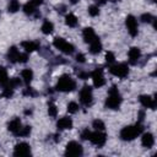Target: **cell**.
<instances>
[{
	"label": "cell",
	"instance_id": "7402d4cb",
	"mask_svg": "<svg viewBox=\"0 0 157 157\" xmlns=\"http://www.w3.org/2000/svg\"><path fill=\"white\" fill-rule=\"evenodd\" d=\"M65 23L69 27H76L77 26V17L74 13H67L65 16Z\"/></svg>",
	"mask_w": 157,
	"mask_h": 157
},
{
	"label": "cell",
	"instance_id": "74e56055",
	"mask_svg": "<svg viewBox=\"0 0 157 157\" xmlns=\"http://www.w3.org/2000/svg\"><path fill=\"white\" fill-rule=\"evenodd\" d=\"M90 136H91V131L88 129H83L81 132V139L82 140H90Z\"/></svg>",
	"mask_w": 157,
	"mask_h": 157
},
{
	"label": "cell",
	"instance_id": "7c38bea8",
	"mask_svg": "<svg viewBox=\"0 0 157 157\" xmlns=\"http://www.w3.org/2000/svg\"><path fill=\"white\" fill-rule=\"evenodd\" d=\"M128 56H129V63L132 64V65H135V64L139 61L140 56H141V50H140L137 47H132V48L129 49Z\"/></svg>",
	"mask_w": 157,
	"mask_h": 157
},
{
	"label": "cell",
	"instance_id": "ab89813d",
	"mask_svg": "<svg viewBox=\"0 0 157 157\" xmlns=\"http://www.w3.org/2000/svg\"><path fill=\"white\" fill-rule=\"evenodd\" d=\"M34 6H39V5H42L43 2H44V0H29Z\"/></svg>",
	"mask_w": 157,
	"mask_h": 157
},
{
	"label": "cell",
	"instance_id": "f1b7e54d",
	"mask_svg": "<svg viewBox=\"0 0 157 157\" xmlns=\"http://www.w3.org/2000/svg\"><path fill=\"white\" fill-rule=\"evenodd\" d=\"M92 126H93L96 130H99V131H103V130L105 129V125H104V123H103L101 119H96V120H93Z\"/></svg>",
	"mask_w": 157,
	"mask_h": 157
},
{
	"label": "cell",
	"instance_id": "9c48e42d",
	"mask_svg": "<svg viewBox=\"0 0 157 157\" xmlns=\"http://www.w3.org/2000/svg\"><path fill=\"white\" fill-rule=\"evenodd\" d=\"M125 26H126V29H128V32H129V34L131 37H135L137 34V21H136V18L132 15L126 16Z\"/></svg>",
	"mask_w": 157,
	"mask_h": 157
},
{
	"label": "cell",
	"instance_id": "1f68e13d",
	"mask_svg": "<svg viewBox=\"0 0 157 157\" xmlns=\"http://www.w3.org/2000/svg\"><path fill=\"white\" fill-rule=\"evenodd\" d=\"M77 110H78V104H77L76 102H70V103L67 104V112H69V113L74 114V113H76Z\"/></svg>",
	"mask_w": 157,
	"mask_h": 157
},
{
	"label": "cell",
	"instance_id": "603a6c76",
	"mask_svg": "<svg viewBox=\"0 0 157 157\" xmlns=\"http://www.w3.org/2000/svg\"><path fill=\"white\" fill-rule=\"evenodd\" d=\"M40 29H42V32H43L44 34H50V33L53 32V29H54V25H53L50 21L45 20V21L43 22V25H42Z\"/></svg>",
	"mask_w": 157,
	"mask_h": 157
},
{
	"label": "cell",
	"instance_id": "44dd1931",
	"mask_svg": "<svg viewBox=\"0 0 157 157\" xmlns=\"http://www.w3.org/2000/svg\"><path fill=\"white\" fill-rule=\"evenodd\" d=\"M21 76H22V78H23V82L27 83V85H29L31 81L33 80V71H32L31 69H25V70H22Z\"/></svg>",
	"mask_w": 157,
	"mask_h": 157
},
{
	"label": "cell",
	"instance_id": "4dcf8cb0",
	"mask_svg": "<svg viewBox=\"0 0 157 157\" xmlns=\"http://www.w3.org/2000/svg\"><path fill=\"white\" fill-rule=\"evenodd\" d=\"M88 15L92 16V17L98 16V15H99V9H98V6H97V5L90 6V7H88Z\"/></svg>",
	"mask_w": 157,
	"mask_h": 157
},
{
	"label": "cell",
	"instance_id": "4fadbf2b",
	"mask_svg": "<svg viewBox=\"0 0 157 157\" xmlns=\"http://www.w3.org/2000/svg\"><path fill=\"white\" fill-rule=\"evenodd\" d=\"M140 103L145 107V108H150V109H155L156 108V99L152 98L151 96H147V94H142L140 96Z\"/></svg>",
	"mask_w": 157,
	"mask_h": 157
},
{
	"label": "cell",
	"instance_id": "277c9868",
	"mask_svg": "<svg viewBox=\"0 0 157 157\" xmlns=\"http://www.w3.org/2000/svg\"><path fill=\"white\" fill-rule=\"evenodd\" d=\"M53 45H54L56 49H59L60 52H63L64 54H72V53H74V49H75L71 43L66 42V40H65L64 38H61V37L54 38Z\"/></svg>",
	"mask_w": 157,
	"mask_h": 157
},
{
	"label": "cell",
	"instance_id": "5bb4252c",
	"mask_svg": "<svg viewBox=\"0 0 157 157\" xmlns=\"http://www.w3.org/2000/svg\"><path fill=\"white\" fill-rule=\"evenodd\" d=\"M56 128L58 130H67L72 128V120L69 117H63L56 121Z\"/></svg>",
	"mask_w": 157,
	"mask_h": 157
},
{
	"label": "cell",
	"instance_id": "8fae6325",
	"mask_svg": "<svg viewBox=\"0 0 157 157\" xmlns=\"http://www.w3.org/2000/svg\"><path fill=\"white\" fill-rule=\"evenodd\" d=\"M15 156H28L31 155V146L27 142H20L13 148Z\"/></svg>",
	"mask_w": 157,
	"mask_h": 157
},
{
	"label": "cell",
	"instance_id": "d4e9b609",
	"mask_svg": "<svg viewBox=\"0 0 157 157\" xmlns=\"http://www.w3.org/2000/svg\"><path fill=\"white\" fill-rule=\"evenodd\" d=\"M20 10V2L17 0H10L9 6H7V11L11 13H15Z\"/></svg>",
	"mask_w": 157,
	"mask_h": 157
},
{
	"label": "cell",
	"instance_id": "52a82bcc",
	"mask_svg": "<svg viewBox=\"0 0 157 157\" xmlns=\"http://www.w3.org/2000/svg\"><path fill=\"white\" fill-rule=\"evenodd\" d=\"M92 98H93V94H92V88L90 86H83L80 91V101L83 105H90L92 103Z\"/></svg>",
	"mask_w": 157,
	"mask_h": 157
},
{
	"label": "cell",
	"instance_id": "7a4b0ae2",
	"mask_svg": "<svg viewBox=\"0 0 157 157\" xmlns=\"http://www.w3.org/2000/svg\"><path fill=\"white\" fill-rule=\"evenodd\" d=\"M55 88H56V91H60V92H71L76 88V82L70 75L65 74L58 78Z\"/></svg>",
	"mask_w": 157,
	"mask_h": 157
},
{
	"label": "cell",
	"instance_id": "b9f144b4",
	"mask_svg": "<svg viewBox=\"0 0 157 157\" xmlns=\"http://www.w3.org/2000/svg\"><path fill=\"white\" fill-rule=\"evenodd\" d=\"M94 1H96L98 5H104V4L107 2V0H94Z\"/></svg>",
	"mask_w": 157,
	"mask_h": 157
},
{
	"label": "cell",
	"instance_id": "ac0fdd59",
	"mask_svg": "<svg viewBox=\"0 0 157 157\" xmlns=\"http://www.w3.org/2000/svg\"><path fill=\"white\" fill-rule=\"evenodd\" d=\"M21 45L26 50V53H32L39 48V44L37 42H33V40H25L21 43Z\"/></svg>",
	"mask_w": 157,
	"mask_h": 157
},
{
	"label": "cell",
	"instance_id": "7bdbcfd3",
	"mask_svg": "<svg viewBox=\"0 0 157 157\" xmlns=\"http://www.w3.org/2000/svg\"><path fill=\"white\" fill-rule=\"evenodd\" d=\"M139 119H140V121L144 119V112H140V118H139Z\"/></svg>",
	"mask_w": 157,
	"mask_h": 157
},
{
	"label": "cell",
	"instance_id": "83f0119b",
	"mask_svg": "<svg viewBox=\"0 0 157 157\" xmlns=\"http://www.w3.org/2000/svg\"><path fill=\"white\" fill-rule=\"evenodd\" d=\"M48 114H49V117H52V118H55V117H56V114H58L56 105H55L53 102L48 103Z\"/></svg>",
	"mask_w": 157,
	"mask_h": 157
},
{
	"label": "cell",
	"instance_id": "6da1fadb",
	"mask_svg": "<svg viewBox=\"0 0 157 157\" xmlns=\"http://www.w3.org/2000/svg\"><path fill=\"white\" fill-rule=\"evenodd\" d=\"M142 131H144V126L139 121L135 125H129V126L123 128L120 130V139L124 141H131L135 137H137L139 135H141Z\"/></svg>",
	"mask_w": 157,
	"mask_h": 157
},
{
	"label": "cell",
	"instance_id": "30bf717a",
	"mask_svg": "<svg viewBox=\"0 0 157 157\" xmlns=\"http://www.w3.org/2000/svg\"><path fill=\"white\" fill-rule=\"evenodd\" d=\"M91 77H92V81H93V86L97 87V88L102 87L105 83V78H104V75H103V70L102 69H96L94 71H92Z\"/></svg>",
	"mask_w": 157,
	"mask_h": 157
},
{
	"label": "cell",
	"instance_id": "e575fe53",
	"mask_svg": "<svg viewBox=\"0 0 157 157\" xmlns=\"http://www.w3.org/2000/svg\"><path fill=\"white\" fill-rule=\"evenodd\" d=\"M140 18H141V21H142V22H145V23H146V22H147V23H150V22H152V21H153V17H152V15H151V13H144V15H141V17H140Z\"/></svg>",
	"mask_w": 157,
	"mask_h": 157
},
{
	"label": "cell",
	"instance_id": "d590c367",
	"mask_svg": "<svg viewBox=\"0 0 157 157\" xmlns=\"http://www.w3.org/2000/svg\"><path fill=\"white\" fill-rule=\"evenodd\" d=\"M27 60H28V55H27V53H23V54H18V58H17V61L18 63H22V64H25V63H27Z\"/></svg>",
	"mask_w": 157,
	"mask_h": 157
},
{
	"label": "cell",
	"instance_id": "8992f818",
	"mask_svg": "<svg viewBox=\"0 0 157 157\" xmlns=\"http://www.w3.org/2000/svg\"><path fill=\"white\" fill-rule=\"evenodd\" d=\"M83 153L82 146L76 141H70L65 148V156H81Z\"/></svg>",
	"mask_w": 157,
	"mask_h": 157
},
{
	"label": "cell",
	"instance_id": "4316f807",
	"mask_svg": "<svg viewBox=\"0 0 157 157\" xmlns=\"http://www.w3.org/2000/svg\"><path fill=\"white\" fill-rule=\"evenodd\" d=\"M31 126L29 125H26V126H21V129L18 130V132H17V136H21V137H26V136H28L29 134H31Z\"/></svg>",
	"mask_w": 157,
	"mask_h": 157
},
{
	"label": "cell",
	"instance_id": "836d02e7",
	"mask_svg": "<svg viewBox=\"0 0 157 157\" xmlns=\"http://www.w3.org/2000/svg\"><path fill=\"white\" fill-rule=\"evenodd\" d=\"M105 61L108 64H113L115 61V55L112 53V52H107L105 53Z\"/></svg>",
	"mask_w": 157,
	"mask_h": 157
},
{
	"label": "cell",
	"instance_id": "484cf974",
	"mask_svg": "<svg viewBox=\"0 0 157 157\" xmlns=\"http://www.w3.org/2000/svg\"><path fill=\"white\" fill-rule=\"evenodd\" d=\"M23 12H25L26 15H33V13L36 12V6H34L31 1H28L27 4L23 5Z\"/></svg>",
	"mask_w": 157,
	"mask_h": 157
},
{
	"label": "cell",
	"instance_id": "8d00e7d4",
	"mask_svg": "<svg viewBox=\"0 0 157 157\" xmlns=\"http://www.w3.org/2000/svg\"><path fill=\"white\" fill-rule=\"evenodd\" d=\"M23 94H25V96H29V97H34V96L37 94V92H36L33 88H31V87H27V88L23 91Z\"/></svg>",
	"mask_w": 157,
	"mask_h": 157
},
{
	"label": "cell",
	"instance_id": "ffe728a7",
	"mask_svg": "<svg viewBox=\"0 0 157 157\" xmlns=\"http://www.w3.org/2000/svg\"><path fill=\"white\" fill-rule=\"evenodd\" d=\"M18 49L16 47H10L9 50H7V59L10 63H16L17 61V58H18Z\"/></svg>",
	"mask_w": 157,
	"mask_h": 157
},
{
	"label": "cell",
	"instance_id": "2e32d148",
	"mask_svg": "<svg viewBox=\"0 0 157 157\" xmlns=\"http://www.w3.org/2000/svg\"><path fill=\"white\" fill-rule=\"evenodd\" d=\"M21 126H22V123H21L20 118H13V119L7 124V130H9V131H11L12 134L17 135L18 130L21 129Z\"/></svg>",
	"mask_w": 157,
	"mask_h": 157
},
{
	"label": "cell",
	"instance_id": "cb8c5ba5",
	"mask_svg": "<svg viewBox=\"0 0 157 157\" xmlns=\"http://www.w3.org/2000/svg\"><path fill=\"white\" fill-rule=\"evenodd\" d=\"M9 82V76H7V71L4 66H0V85L6 86Z\"/></svg>",
	"mask_w": 157,
	"mask_h": 157
},
{
	"label": "cell",
	"instance_id": "3957f363",
	"mask_svg": "<svg viewBox=\"0 0 157 157\" xmlns=\"http://www.w3.org/2000/svg\"><path fill=\"white\" fill-rule=\"evenodd\" d=\"M120 103H121V94L115 86H112L108 92V97L105 99V107L109 109H119Z\"/></svg>",
	"mask_w": 157,
	"mask_h": 157
},
{
	"label": "cell",
	"instance_id": "60d3db41",
	"mask_svg": "<svg viewBox=\"0 0 157 157\" xmlns=\"http://www.w3.org/2000/svg\"><path fill=\"white\" fill-rule=\"evenodd\" d=\"M78 76H80V78H82V80H86V78L90 76V74H88V72H81Z\"/></svg>",
	"mask_w": 157,
	"mask_h": 157
},
{
	"label": "cell",
	"instance_id": "e0dca14e",
	"mask_svg": "<svg viewBox=\"0 0 157 157\" xmlns=\"http://www.w3.org/2000/svg\"><path fill=\"white\" fill-rule=\"evenodd\" d=\"M82 37H83V40H85L86 43H91L97 36H96V32H94L93 28L87 27V28L83 29V32H82Z\"/></svg>",
	"mask_w": 157,
	"mask_h": 157
},
{
	"label": "cell",
	"instance_id": "d6986e66",
	"mask_svg": "<svg viewBox=\"0 0 157 157\" xmlns=\"http://www.w3.org/2000/svg\"><path fill=\"white\" fill-rule=\"evenodd\" d=\"M102 43L99 40L98 37H96L91 43H90V53L91 54H98L101 50H102Z\"/></svg>",
	"mask_w": 157,
	"mask_h": 157
},
{
	"label": "cell",
	"instance_id": "ba28073f",
	"mask_svg": "<svg viewBox=\"0 0 157 157\" xmlns=\"http://www.w3.org/2000/svg\"><path fill=\"white\" fill-rule=\"evenodd\" d=\"M90 141L98 146V147H102L105 141H107V135L103 132V131H99V130H96L94 132H91V136H90Z\"/></svg>",
	"mask_w": 157,
	"mask_h": 157
},
{
	"label": "cell",
	"instance_id": "f546056e",
	"mask_svg": "<svg viewBox=\"0 0 157 157\" xmlns=\"http://www.w3.org/2000/svg\"><path fill=\"white\" fill-rule=\"evenodd\" d=\"M12 94H13V88L10 87L9 85H6L5 88H4V91H2V96H4L5 98H11Z\"/></svg>",
	"mask_w": 157,
	"mask_h": 157
},
{
	"label": "cell",
	"instance_id": "9a60e30c",
	"mask_svg": "<svg viewBox=\"0 0 157 157\" xmlns=\"http://www.w3.org/2000/svg\"><path fill=\"white\" fill-rule=\"evenodd\" d=\"M141 144L144 147L146 148H151L153 145H155V137L151 132H145L142 134V137H141Z\"/></svg>",
	"mask_w": 157,
	"mask_h": 157
},
{
	"label": "cell",
	"instance_id": "f35d334b",
	"mask_svg": "<svg viewBox=\"0 0 157 157\" xmlns=\"http://www.w3.org/2000/svg\"><path fill=\"white\" fill-rule=\"evenodd\" d=\"M76 61H77V63H85V55H83L82 53H78V54L76 55Z\"/></svg>",
	"mask_w": 157,
	"mask_h": 157
},
{
	"label": "cell",
	"instance_id": "5b68a950",
	"mask_svg": "<svg viewBox=\"0 0 157 157\" xmlns=\"http://www.w3.org/2000/svg\"><path fill=\"white\" fill-rule=\"evenodd\" d=\"M109 72L117 77H120V78H124L129 75V67L126 64L121 63V64H115L113 66H110L109 69Z\"/></svg>",
	"mask_w": 157,
	"mask_h": 157
},
{
	"label": "cell",
	"instance_id": "d6a6232c",
	"mask_svg": "<svg viewBox=\"0 0 157 157\" xmlns=\"http://www.w3.org/2000/svg\"><path fill=\"white\" fill-rule=\"evenodd\" d=\"M7 85H9L10 87H12V88H16V87H18V86L21 85V80L17 78V77H13V78H11V80L7 82Z\"/></svg>",
	"mask_w": 157,
	"mask_h": 157
}]
</instances>
